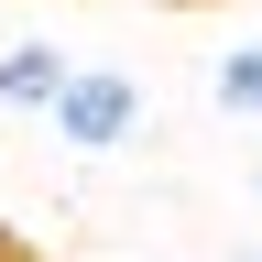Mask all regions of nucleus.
I'll use <instances>...</instances> for the list:
<instances>
[{"mask_svg": "<svg viewBox=\"0 0 262 262\" xmlns=\"http://www.w3.org/2000/svg\"><path fill=\"white\" fill-rule=\"evenodd\" d=\"M44 131L66 153H120L131 131H142V88L120 77V66H77V77H66V98L44 110Z\"/></svg>", "mask_w": 262, "mask_h": 262, "instance_id": "nucleus-1", "label": "nucleus"}, {"mask_svg": "<svg viewBox=\"0 0 262 262\" xmlns=\"http://www.w3.org/2000/svg\"><path fill=\"white\" fill-rule=\"evenodd\" d=\"M66 77H77V55L44 44V33H33V44H0V110H55Z\"/></svg>", "mask_w": 262, "mask_h": 262, "instance_id": "nucleus-2", "label": "nucleus"}, {"mask_svg": "<svg viewBox=\"0 0 262 262\" xmlns=\"http://www.w3.org/2000/svg\"><path fill=\"white\" fill-rule=\"evenodd\" d=\"M219 110L229 120H262V44H229L219 55Z\"/></svg>", "mask_w": 262, "mask_h": 262, "instance_id": "nucleus-3", "label": "nucleus"}, {"mask_svg": "<svg viewBox=\"0 0 262 262\" xmlns=\"http://www.w3.org/2000/svg\"><path fill=\"white\" fill-rule=\"evenodd\" d=\"M0 262H33V251H22V241H11V229H0Z\"/></svg>", "mask_w": 262, "mask_h": 262, "instance_id": "nucleus-4", "label": "nucleus"}, {"mask_svg": "<svg viewBox=\"0 0 262 262\" xmlns=\"http://www.w3.org/2000/svg\"><path fill=\"white\" fill-rule=\"evenodd\" d=\"M251 262H262V251H251Z\"/></svg>", "mask_w": 262, "mask_h": 262, "instance_id": "nucleus-5", "label": "nucleus"}]
</instances>
